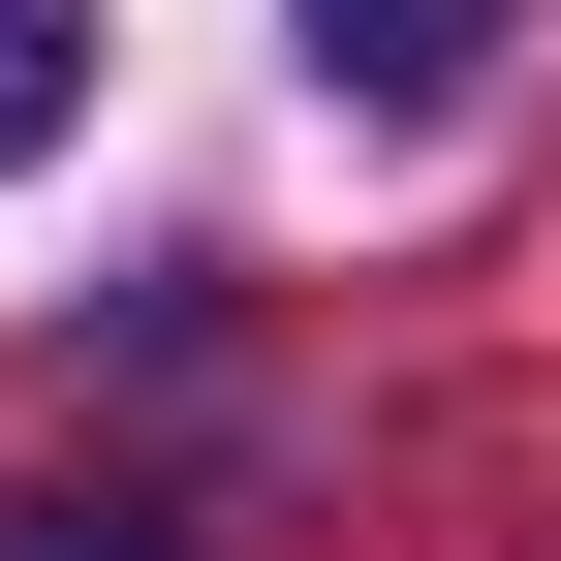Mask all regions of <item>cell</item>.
Instances as JSON below:
<instances>
[{
  "mask_svg": "<svg viewBox=\"0 0 561 561\" xmlns=\"http://www.w3.org/2000/svg\"><path fill=\"white\" fill-rule=\"evenodd\" d=\"M62 94H94V0H0V187L62 157Z\"/></svg>",
  "mask_w": 561,
  "mask_h": 561,
  "instance_id": "6da1fadb",
  "label": "cell"
},
{
  "mask_svg": "<svg viewBox=\"0 0 561 561\" xmlns=\"http://www.w3.org/2000/svg\"><path fill=\"white\" fill-rule=\"evenodd\" d=\"M468 32H500V0H312V62H343V94H437Z\"/></svg>",
  "mask_w": 561,
  "mask_h": 561,
  "instance_id": "7a4b0ae2",
  "label": "cell"
},
{
  "mask_svg": "<svg viewBox=\"0 0 561 561\" xmlns=\"http://www.w3.org/2000/svg\"><path fill=\"white\" fill-rule=\"evenodd\" d=\"M62 561H125V530H62Z\"/></svg>",
  "mask_w": 561,
  "mask_h": 561,
  "instance_id": "3957f363",
  "label": "cell"
}]
</instances>
